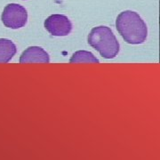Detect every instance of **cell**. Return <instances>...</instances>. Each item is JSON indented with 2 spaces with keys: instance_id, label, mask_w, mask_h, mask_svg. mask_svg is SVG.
<instances>
[{
  "instance_id": "1",
  "label": "cell",
  "mask_w": 160,
  "mask_h": 160,
  "mask_svg": "<svg viewBox=\"0 0 160 160\" xmlns=\"http://www.w3.org/2000/svg\"><path fill=\"white\" fill-rule=\"evenodd\" d=\"M116 28L126 43L131 45L142 44L148 37L147 25L135 12H122L116 20Z\"/></svg>"
},
{
  "instance_id": "2",
  "label": "cell",
  "mask_w": 160,
  "mask_h": 160,
  "mask_svg": "<svg viewBox=\"0 0 160 160\" xmlns=\"http://www.w3.org/2000/svg\"><path fill=\"white\" fill-rule=\"evenodd\" d=\"M88 44L105 59H113L119 52L118 41L112 30L106 26H99L92 29L88 36Z\"/></svg>"
},
{
  "instance_id": "3",
  "label": "cell",
  "mask_w": 160,
  "mask_h": 160,
  "mask_svg": "<svg viewBox=\"0 0 160 160\" xmlns=\"http://www.w3.org/2000/svg\"><path fill=\"white\" fill-rule=\"evenodd\" d=\"M4 25L12 29L22 28L28 22L27 10L18 4H9L5 7L1 16Z\"/></svg>"
},
{
  "instance_id": "4",
  "label": "cell",
  "mask_w": 160,
  "mask_h": 160,
  "mask_svg": "<svg viewBox=\"0 0 160 160\" xmlns=\"http://www.w3.org/2000/svg\"><path fill=\"white\" fill-rule=\"evenodd\" d=\"M45 28L54 37H65L71 32L72 23L69 18L62 14H52L45 21Z\"/></svg>"
},
{
  "instance_id": "5",
  "label": "cell",
  "mask_w": 160,
  "mask_h": 160,
  "mask_svg": "<svg viewBox=\"0 0 160 160\" xmlns=\"http://www.w3.org/2000/svg\"><path fill=\"white\" fill-rule=\"evenodd\" d=\"M49 62H50L49 54L39 46H30L23 52L20 57L21 63H48Z\"/></svg>"
},
{
  "instance_id": "6",
  "label": "cell",
  "mask_w": 160,
  "mask_h": 160,
  "mask_svg": "<svg viewBox=\"0 0 160 160\" xmlns=\"http://www.w3.org/2000/svg\"><path fill=\"white\" fill-rule=\"evenodd\" d=\"M16 52V46L11 40L0 38V63L10 62Z\"/></svg>"
},
{
  "instance_id": "7",
  "label": "cell",
  "mask_w": 160,
  "mask_h": 160,
  "mask_svg": "<svg viewBox=\"0 0 160 160\" xmlns=\"http://www.w3.org/2000/svg\"><path fill=\"white\" fill-rule=\"evenodd\" d=\"M70 63H79V62H93L99 63V60L95 57L91 52L87 51H78L72 55L69 60Z\"/></svg>"
}]
</instances>
